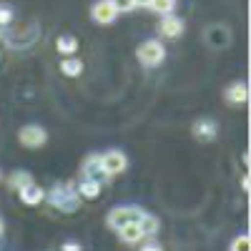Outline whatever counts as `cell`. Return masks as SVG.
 <instances>
[{"mask_svg": "<svg viewBox=\"0 0 251 251\" xmlns=\"http://www.w3.org/2000/svg\"><path fill=\"white\" fill-rule=\"evenodd\" d=\"M136 8H149V0H136Z\"/></svg>", "mask_w": 251, "mask_h": 251, "instance_id": "obj_24", "label": "cell"}, {"mask_svg": "<svg viewBox=\"0 0 251 251\" xmlns=\"http://www.w3.org/2000/svg\"><path fill=\"white\" fill-rule=\"evenodd\" d=\"M28 183H33V176H30L28 171H13V174L8 176V186L13 188V191H20V188L28 186Z\"/></svg>", "mask_w": 251, "mask_h": 251, "instance_id": "obj_18", "label": "cell"}, {"mask_svg": "<svg viewBox=\"0 0 251 251\" xmlns=\"http://www.w3.org/2000/svg\"><path fill=\"white\" fill-rule=\"evenodd\" d=\"M13 23V8L0 5V25H10Z\"/></svg>", "mask_w": 251, "mask_h": 251, "instance_id": "obj_21", "label": "cell"}, {"mask_svg": "<svg viewBox=\"0 0 251 251\" xmlns=\"http://www.w3.org/2000/svg\"><path fill=\"white\" fill-rule=\"evenodd\" d=\"M63 251H80V246L75 241H66V244H63Z\"/></svg>", "mask_w": 251, "mask_h": 251, "instance_id": "obj_23", "label": "cell"}, {"mask_svg": "<svg viewBox=\"0 0 251 251\" xmlns=\"http://www.w3.org/2000/svg\"><path fill=\"white\" fill-rule=\"evenodd\" d=\"M0 181H3V171H0Z\"/></svg>", "mask_w": 251, "mask_h": 251, "instance_id": "obj_27", "label": "cell"}, {"mask_svg": "<svg viewBox=\"0 0 251 251\" xmlns=\"http://www.w3.org/2000/svg\"><path fill=\"white\" fill-rule=\"evenodd\" d=\"M183 30H186V23H183V18H178L176 13L163 15V18H161V23H158V35L166 38V40H176V38H181Z\"/></svg>", "mask_w": 251, "mask_h": 251, "instance_id": "obj_6", "label": "cell"}, {"mask_svg": "<svg viewBox=\"0 0 251 251\" xmlns=\"http://www.w3.org/2000/svg\"><path fill=\"white\" fill-rule=\"evenodd\" d=\"M241 186H244V191H249V176H244V178H241Z\"/></svg>", "mask_w": 251, "mask_h": 251, "instance_id": "obj_25", "label": "cell"}, {"mask_svg": "<svg viewBox=\"0 0 251 251\" xmlns=\"http://www.w3.org/2000/svg\"><path fill=\"white\" fill-rule=\"evenodd\" d=\"M224 98L231 103V106H244V103L249 100V86L241 83V80H236V83H231V86L226 88Z\"/></svg>", "mask_w": 251, "mask_h": 251, "instance_id": "obj_11", "label": "cell"}, {"mask_svg": "<svg viewBox=\"0 0 251 251\" xmlns=\"http://www.w3.org/2000/svg\"><path fill=\"white\" fill-rule=\"evenodd\" d=\"M113 3V8L118 10V13H131V10H136V0H111Z\"/></svg>", "mask_w": 251, "mask_h": 251, "instance_id": "obj_20", "label": "cell"}, {"mask_svg": "<svg viewBox=\"0 0 251 251\" xmlns=\"http://www.w3.org/2000/svg\"><path fill=\"white\" fill-rule=\"evenodd\" d=\"M75 191H78V196H80V199H98V196H100V191H103V186H100V183H96V181L83 178V181L75 186Z\"/></svg>", "mask_w": 251, "mask_h": 251, "instance_id": "obj_15", "label": "cell"}, {"mask_svg": "<svg viewBox=\"0 0 251 251\" xmlns=\"http://www.w3.org/2000/svg\"><path fill=\"white\" fill-rule=\"evenodd\" d=\"M136 58H138L141 66H146V68H156V66H161L163 58H166V46L161 43V40H156V38L143 40V43L136 48Z\"/></svg>", "mask_w": 251, "mask_h": 251, "instance_id": "obj_2", "label": "cell"}, {"mask_svg": "<svg viewBox=\"0 0 251 251\" xmlns=\"http://www.w3.org/2000/svg\"><path fill=\"white\" fill-rule=\"evenodd\" d=\"M5 234V221H3V216H0V236Z\"/></svg>", "mask_w": 251, "mask_h": 251, "instance_id": "obj_26", "label": "cell"}, {"mask_svg": "<svg viewBox=\"0 0 251 251\" xmlns=\"http://www.w3.org/2000/svg\"><path fill=\"white\" fill-rule=\"evenodd\" d=\"M80 171H83V178H88V181H96V183H106V181H111V176L103 171V166H100V156L98 153H91L86 161H83V166H80Z\"/></svg>", "mask_w": 251, "mask_h": 251, "instance_id": "obj_7", "label": "cell"}, {"mask_svg": "<svg viewBox=\"0 0 251 251\" xmlns=\"http://www.w3.org/2000/svg\"><path fill=\"white\" fill-rule=\"evenodd\" d=\"M55 50H58L63 58L75 55V50H78V38H75V35H60V38L55 40Z\"/></svg>", "mask_w": 251, "mask_h": 251, "instance_id": "obj_14", "label": "cell"}, {"mask_svg": "<svg viewBox=\"0 0 251 251\" xmlns=\"http://www.w3.org/2000/svg\"><path fill=\"white\" fill-rule=\"evenodd\" d=\"M60 73L68 75V78H78V75L83 73V60H78V58H73V55L63 58V60H60Z\"/></svg>", "mask_w": 251, "mask_h": 251, "instance_id": "obj_16", "label": "cell"}, {"mask_svg": "<svg viewBox=\"0 0 251 251\" xmlns=\"http://www.w3.org/2000/svg\"><path fill=\"white\" fill-rule=\"evenodd\" d=\"M46 199L53 208H58V211H63V214H75L78 206H80V196H78L73 183H55L46 194Z\"/></svg>", "mask_w": 251, "mask_h": 251, "instance_id": "obj_1", "label": "cell"}, {"mask_svg": "<svg viewBox=\"0 0 251 251\" xmlns=\"http://www.w3.org/2000/svg\"><path fill=\"white\" fill-rule=\"evenodd\" d=\"M18 196H20V201H23L25 206H38V203H43V199H46V191L40 188L35 181L33 183H28V186H23L18 191Z\"/></svg>", "mask_w": 251, "mask_h": 251, "instance_id": "obj_10", "label": "cell"}, {"mask_svg": "<svg viewBox=\"0 0 251 251\" xmlns=\"http://www.w3.org/2000/svg\"><path fill=\"white\" fill-rule=\"evenodd\" d=\"M138 226H141V231H143V239H146V236L153 239V236L158 234V228H161V221H158V216H153V214L146 211V214L141 216Z\"/></svg>", "mask_w": 251, "mask_h": 251, "instance_id": "obj_13", "label": "cell"}, {"mask_svg": "<svg viewBox=\"0 0 251 251\" xmlns=\"http://www.w3.org/2000/svg\"><path fill=\"white\" fill-rule=\"evenodd\" d=\"M143 214H146V211H143L141 206H116V208H111V211H108L106 224L116 231V228H121V226H126V224H138Z\"/></svg>", "mask_w": 251, "mask_h": 251, "instance_id": "obj_3", "label": "cell"}, {"mask_svg": "<svg viewBox=\"0 0 251 251\" xmlns=\"http://www.w3.org/2000/svg\"><path fill=\"white\" fill-rule=\"evenodd\" d=\"M116 234H118V239L123 244H138V241H143V231H141L138 224H126V226L116 228Z\"/></svg>", "mask_w": 251, "mask_h": 251, "instance_id": "obj_12", "label": "cell"}, {"mask_svg": "<svg viewBox=\"0 0 251 251\" xmlns=\"http://www.w3.org/2000/svg\"><path fill=\"white\" fill-rule=\"evenodd\" d=\"M18 141H20L23 149H30V151L43 149L46 141H48V131L43 128V126H38V123H28V126H23V128L18 131Z\"/></svg>", "mask_w": 251, "mask_h": 251, "instance_id": "obj_4", "label": "cell"}, {"mask_svg": "<svg viewBox=\"0 0 251 251\" xmlns=\"http://www.w3.org/2000/svg\"><path fill=\"white\" fill-rule=\"evenodd\" d=\"M176 0H149V10H153L156 15H171V13H176Z\"/></svg>", "mask_w": 251, "mask_h": 251, "instance_id": "obj_17", "label": "cell"}, {"mask_svg": "<svg viewBox=\"0 0 251 251\" xmlns=\"http://www.w3.org/2000/svg\"><path fill=\"white\" fill-rule=\"evenodd\" d=\"M100 166H103V171H106L108 176H118V174H123L126 169H128V158H126L123 151L111 149L106 153H100Z\"/></svg>", "mask_w": 251, "mask_h": 251, "instance_id": "obj_5", "label": "cell"}, {"mask_svg": "<svg viewBox=\"0 0 251 251\" xmlns=\"http://www.w3.org/2000/svg\"><path fill=\"white\" fill-rule=\"evenodd\" d=\"M141 251H163V246L156 244V241H149V244H143V246H141Z\"/></svg>", "mask_w": 251, "mask_h": 251, "instance_id": "obj_22", "label": "cell"}, {"mask_svg": "<svg viewBox=\"0 0 251 251\" xmlns=\"http://www.w3.org/2000/svg\"><path fill=\"white\" fill-rule=\"evenodd\" d=\"M91 18L98 25H111V23H116L118 10L113 8L111 0H98V3H93V8H91Z\"/></svg>", "mask_w": 251, "mask_h": 251, "instance_id": "obj_8", "label": "cell"}, {"mask_svg": "<svg viewBox=\"0 0 251 251\" xmlns=\"http://www.w3.org/2000/svg\"><path fill=\"white\" fill-rule=\"evenodd\" d=\"M228 251H251V239H249V234L236 236V239L231 241V249H228Z\"/></svg>", "mask_w": 251, "mask_h": 251, "instance_id": "obj_19", "label": "cell"}, {"mask_svg": "<svg viewBox=\"0 0 251 251\" xmlns=\"http://www.w3.org/2000/svg\"><path fill=\"white\" fill-rule=\"evenodd\" d=\"M0 38H3V33H0Z\"/></svg>", "mask_w": 251, "mask_h": 251, "instance_id": "obj_28", "label": "cell"}, {"mask_svg": "<svg viewBox=\"0 0 251 251\" xmlns=\"http://www.w3.org/2000/svg\"><path fill=\"white\" fill-rule=\"evenodd\" d=\"M191 131H194V136H196L199 141H214V138L219 136V126H216V121H211V118H199V121L191 126Z\"/></svg>", "mask_w": 251, "mask_h": 251, "instance_id": "obj_9", "label": "cell"}]
</instances>
